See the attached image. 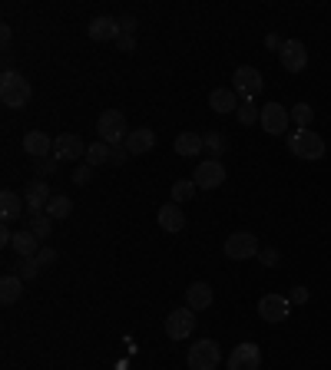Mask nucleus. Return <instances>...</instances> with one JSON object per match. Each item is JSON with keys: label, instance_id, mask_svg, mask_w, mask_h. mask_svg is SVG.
Here are the masks:
<instances>
[{"label": "nucleus", "instance_id": "nucleus-39", "mask_svg": "<svg viewBox=\"0 0 331 370\" xmlns=\"http://www.w3.org/2000/svg\"><path fill=\"white\" fill-rule=\"evenodd\" d=\"M126 146H113V156H110V165H126Z\"/></svg>", "mask_w": 331, "mask_h": 370}, {"label": "nucleus", "instance_id": "nucleus-30", "mask_svg": "<svg viewBox=\"0 0 331 370\" xmlns=\"http://www.w3.org/2000/svg\"><path fill=\"white\" fill-rule=\"evenodd\" d=\"M206 149H209V159H222V152H226L222 133H206Z\"/></svg>", "mask_w": 331, "mask_h": 370}, {"label": "nucleus", "instance_id": "nucleus-17", "mask_svg": "<svg viewBox=\"0 0 331 370\" xmlns=\"http://www.w3.org/2000/svg\"><path fill=\"white\" fill-rule=\"evenodd\" d=\"M20 215H27V202L20 199L14 189H4V192H0V219H4V222H17Z\"/></svg>", "mask_w": 331, "mask_h": 370}, {"label": "nucleus", "instance_id": "nucleus-41", "mask_svg": "<svg viewBox=\"0 0 331 370\" xmlns=\"http://www.w3.org/2000/svg\"><path fill=\"white\" fill-rule=\"evenodd\" d=\"M265 43H268V47H272V50H282V40L275 37V33H272V37H268V40H265Z\"/></svg>", "mask_w": 331, "mask_h": 370}, {"label": "nucleus", "instance_id": "nucleus-6", "mask_svg": "<svg viewBox=\"0 0 331 370\" xmlns=\"http://www.w3.org/2000/svg\"><path fill=\"white\" fill-rule=\"evenodd\" d=\"M232 89L238 93V99L252 103V99L265 89V80H262V73H258L256 67H238L236 76H232Z\"/></svg>", "mask_w": 331, "mask_h": 370}, {"label": "nucleus", "instance_id": "nucleus-32", "mask_svg": "<svg viewBox=\"0 0 331 370\" xmlns=\"http://www.w3.org/2000/svg\"><path fill=\"white\" fill-rule=\"evenodd\" d=\"M40 275V261L37 258H20V278L23 281H30V278Z\"/></svg>", "mask_w": 331, "mask_h": 370}, {"label": "nucleus", "instance_id": "nucleus-14", "mask_svg": "<svg viewBox=\"0 0 331 370\" xmlns=\"http://www.w3.org/2000/svg\"><path fill=\"white\" fill-rule=\"evenodd\" d=\"M53 199V195H50V185L43 179H33L27 185V189H23V202H27V215H43V212H47V202Z\"/></svg>", "mask_w": 331, "mask_h": 370}, {"label": "nucleus", "instance_id": "nucleus-36", "mask_svg": "<svg viewBox=\"0 0 331 370\" xmlns=\"http://www.w3.org/2000/svg\"><path fill=\"white\" fill-rule=\"evenodd\" d=\"M116 47H120V53H132V50H136V37H132V33H120Z\"/></svg>", "mask_w": 331, "mask_h": 370}, {"label": "nucleus", "instance_id": "nucleus-13", "mask_svg": "<svg viewBox=\"0 0 331 370\" xmlns=\"http://www.w3.org/2000/svg\"><path fill=\"white\" fill-rule=\"evenodd\" d=\"M53 156H57L60 162L83 159V156H86V143L76 133H60L57 139H53Z\"/></svg>", "mask_w": 331, "mask_h": 370}, {"label": "nucleus", "instance_id": "nucleus-38", "mask_svg": "<svg viewBox=\"0 0 331 370\" xmlns=\"http://www.w3.org/2000/svg\"><path fill=\"white\" fill-rule=\"evenodd\" d=\"M37 261H40V268H50L53 261H57V251H53V248H40Z\"/></svg>", "mask_w": 331, "mask_h": 370}, {"label": "nucleus", "instance_id": "nucleus-7", "mask_svg": "<svg viewBox=\"0 0 331 370\" xmlns=\"http://www.w3.org/2000/svg\"><path fill=\"white\" fill-rule=\"evenodd\" d=\"M192 182H196V189H219L222 182H226V165H222V159H202L196 165V172H192Z\"/></svg>", "mask_w": 331, "mask_h": 370}, {"label": "nucleus", "instance_id": "nucleus-1", "mask_svg": "<svg viewBox=\"0 0 331 370\" xmlns=\"http://www.w3.org/2000/svg\"><path fill=\"white\" fill-rule=\"evenodd\" d=\"M30 96H33V89H30L27 76L17 73V70H4V76H0V99H4V106L7 109H23L30 103Z\"/></svg>", "mask_w": 331, "mask_h": 370}, {"label": "nucleus", "instance_id": "nucleus-27", "mask_svg": "<svg viewBox=\"0 0 331 370\" xmlns=\"http://www.w3.org/2000/svg\"><path fill=\"white\" fill-rule=\"evenodd\" d=\"M27 228L43 241V238H50V232H53V219H50L47 212H43V215H27Z\"/></svg>", "mask_w": 331, "mask_h": 370}, {"label": "nucleus", "instance_id": "nucleus-40", "mask_svg": "<svg viewBox=\"0 0 331 370\" xmlns=\"http://www.w3.org/2000/svg\"><path fill=\"white\" fill-rule=\"evenodd\" d=\"M120 27H123V33H132V30H136V17H132V13L120 17Z\"/></svg>", "mask_w": 331, "mask_h": 370}, {"label": "nucleus", "instance_id": "nucleus-22", "mask_svg": "<svg viewBox=\"0 0 331 370\" xmlns=\"http://www.w3.org/2000/svg\"><path fill=\"white\" fill-rule=\"evenodd\" d=\"M14 251H17L20 258H37L40 255V238L30 232V228H20L17 235H14Z\"/></svg>", "mask_w": 331, "mask_h": 370}, {"label": "nucleus", "instance_id": "nucleus-29", "mask_svg": "<svg viewBox=\"0 0 331 370\" xmlns=\"http://www.w3.org/2000/svg\"><path fill=\"white\" fill-rule=\"evenodd\" d=\"M192 195H196V182H192V179H179L176 185H172V202H176V205L189 202Z\"/></svg>", "mask_w": 331, "mask_h": 370}, {"label": "nucleus", "instance_id": "nucleus-9", "mask_svg": "<svg viewBox=\"0 0 331 370\" xmlns=\"http://www.w3.org/2000/svg\"><path fill=\"white\" fill-rule=\"evenodd\" d=\"M258 123H262V129L268 136H285L288 133V126H292V116H288V109H285L282 103H265Z\"/></svg>", "mask_w": 331, "mask_h": 370}, {"label": "nucleus", "instance_id": "nucleus-19", "mask_svg": "<svg viewBox=\"0 0 331 370\" xmlns=\"http://www.w3.org/2000/svg\"><path fill=\"white\" fill-rule=\"evenodd\" d=\"M156 219H159V225L166 228V232H182V228H186V215H182V209L176 205V202H166V205H159Z\"/></svg>", "mask_w": 331, "mask_h": 370}, {"label": "nucleus", "instance_id": "nucleus-25", "mask_svg": "<svg viewBox=\"0 0 331 370\" xmlns=\"http://www.w3.org/2000/svg\"><path fill=\"white\" fill-rule=\"evenodd\" d=\"M110 156H113V146H106L103 139H96V143H90L86 146V162L90 165H110Z\"/></svg>", "mask_w": 331, "mask_h": 370}, {"label": "nucleus", "instance_id": "nucleus-8", "mask_svg": "<svg viewBox=\"0 0 331 370\" xmlns=\"http://www.w3.org/2000/svg\"><path fill=\"white\" fill-rule=\"evenodd\" d=\"M196 331V311L192 308H176L166 317V337L169 341H186L189 334Z\"/></svg>", "mask_w": 331, "mask_h": 370}, {"label": "nucleus", "instance_id": "nucleus-34", "mask_svg": "<svg viewBox=\"0 0 331 370\" xmlns=\"http://www.w3.org/2000/svg\"><path fill=\"white\" fill-rule=\"evenodd\" d=\"M258 265L278 268V248H262V251H258Z\"/></svg>", "mask_w": 331, "mask_h": 370}, {"label": "nucleus", "instance_id": "nucleus-23", "mask_svg": "<svg viewBox=\"0 0 331 370\" xmlns=\"http://www.w3.org/2000/svg\"><path fill=\"white\" fill-rule=\"evenodd\" d=\"M202 149H206V139L199 133H179L176 136V152H179L182 159H196V156H202Z\"/></svg>", "mask_w": 331, "mask_h": 370}, {"label": "nucleus", "instance_id": "nucleus-3", "mask_svg": "<svg viewBox=\"0 0 331 370\" xmlns=\"http://www.w3.org/2000/svg\"><path fill=\"white\" fill-rule=\"evenodd\" d=\"M96 133L103 139L106 146H123L130 129H126V116L120 109H103L100 119H96Z\"/></svg>", "mask_w": 331, "mask_h": 370}, {"label": "nucleus", "instance_id": "nucleus-26", "mask_svg": "<svg viewBox=\"0 0 331 370\" xmlns=\"http://www.w3.org/2000/svg\"><path fill=\"white\" fill-rule=\"evenodd\" d=\"M288 116H292V123L298 126V129H312V123H315L312 103H295L292 109H288Z\"/></svg>", "mask_w": 331, "mask_h": 370}, {"label": "nucleus", "instance_id": "nucleus-33", "mask_svg": "<svg viewBox=\"0 0 331 370\" xmlns=\"http://www.w3.org/2000/svg\"><path fill=\"white\" fill-rule=\"evenodd\" d=\"M57 165H60L57 156H50V159H37V162H33V169H37V175H53V172H57Z\"/></svg>", "mask_w": 331, "mask_h": 370}, {"label": "nucleus", "instance_id": "nucleus-5", "mask_svg": "<svg viewBox=\"0 0 331 370\" xmlns=\"http://www.w3.org/2000/svg\"><path fill=\"white\" fill-rule=\"evenodd\" d=\"M222 251H226L232 261H248V258H258V238L252 235V232H232V235L226 238V245H222Z\"/></svg>", "mask_w": 331, "mask_h": 370}, {"label": "nucleus", "instance_id": "nucleus-4", "mask_svg": "<svg viewBox=\"0 0 331 370\" xmlns=\"http://www.w3.org/2000/svg\"><path fill=\"white\" fill-rule=\"evenodd\" d=\"M219 361H222V351H219V344L212 341V337H202V341H196L189 347V354H186V364H189V370H216Z\"/></svg>", "mask_w": 331, "mask_h": 370}, {"label": "nucleus", "instance_id": "nucleus-10", "mask_svg": "<svg viewBox=\"0 0 331 370\" xmlns=\"http://www.w3.org/2000/svg\"><path fill=\"white\" fill-rule=\"evenodd\" d=\"M278 63H282L285 73H302L308 67V50H305L302 40H285L282 50H278Z\"/></svg>", "mask_w": 331, "mask_h": 370}, {"label": "nucleus", "instance_id": "nucleus-31", "mask_svg": "<svg viewBox=\"0 0 331 370\" xmlns=\"http://www.w3.org/2000/svg\"><path fill=\"white\" fill-rule=\"evenodd\" d=\"M236 113H238V123H242V126H252L256 119H262V113H258V106H252V103H242V106L236 109Z\"/></svg>", "mask_w": 331, "mask_h": 370}, {"label": "nucleus", "instance_id": "nucleus-18", "mask_svg": "<svg viewBox=\"0 0 331 370\" xmlns=\"http://www.w3.org/2000/svg\"><path fill=\"white\" fill-rule=\"evenodd\" d=\"M126 152L130 156H142V152H149L152 146H156V133L152 129H146V126H140V129H130V136H126Z\"/></svg>", "mask_w": 331, "mask_h": 370}, {"label": "nucleus", "instance_id": "nucleus-24", "mask_svg": "<svg viewBox=\"0 0 331 370\" xmlns=\"http://www.w3.org/2000/svg\"><path fill=\"white\" fill-rule=\"evenodd\" d=\"M20 295H23V278L20 275H4V281H0V301L17 304Z\"/></svg>", "mask_w": 331, "mask_h": 370}, {"label": "nucleus", "instance_id": "nucleus-28", "mask_svg": "<svg viewBox=\"0 0 331 370\" xmlns=\"http://www.w3.org/2000/svg\"><path fill=\"white\" fill-rule=\"evenodd\" d=\"M70 212H73V202L66 199V195H53V199L47 202V215H50L53 222H57V219H66Z\"/></svg>", "mask_w": 331, "mask_h": 370}, {"label": "nucleus", "instance_id": "nucleus-16", "mask_svg": "<svg viewBox=\"0 0 331 370\" xmlns=\"http://www.w3.org/2000/svg\"><path fill=\"white\" fill-rule=\"evenodd\" d=\"M23 152H27L30 159H50L53 156V139L47 133H40V129H30L23 136Z\"/></svg>", "mask_w": 331, "mask_h": 370}, {"label": "nucleus", "instance_id": "nucleus-2", "mask_svg": "<svg viewBox=\"0 0 331 370\" xmlns=\"http://www.w3.org/2000/svg\"><path fill=\"white\" fill-rule=\"evenodd\" d=\"M288 152L295 159H305V162H318L325 156V139L312 129H295L288 133Z\"/></svg>", "mask_w": 331, "mask_h": 370}, {"label": "nucleus", "instance_id": "nucleus-35", "mask_svg": "<svg viewBox=\"0 0 331 370\" xmlns=\"http://www.w3.org/2000/svg\"><path fill=\"white\" fill-rule=\"evenodd\" d=\"M90 175H93V165H90V162H83V165H76V169H73V182H76V185H86Z\"/></svg>", "mask_w": 331, "mask_h": 370}, {"label": "nucleus", "instance_id": "nucleus-11", "mask_svg": "<svg viewBox=\"0 0 331 370\" xmlns=\"http://www.w3.org/2000/svg\"><path fill=\"white\" fill-rule=\"evenodd\" d=\"M258 367H262V351H258V344L242 341L238 347H232V354H228V370H258Z\"/></svg>", "mask_w": 331, "mask_h": 370}, {"label": "nucleus", "instance_id": "nucleus-15", "mask_svg": "<svg viewBox=\"0 0 331 370\" xmlns=\"http://www.w3.org/2000/svg\"><path fill=\"white\" fill-rule=\"evenodd\" d=\"M120 33H123V27H120L116 17H93L90 20V40H96V43H110V40L116 43Z\"/></svg>", "mask_w": 331, "mask_h": 370}, {"label": "nucleus", "instance_id": "nucleus-21", "mask_svg": "<svg viewBox=\"0 0 331 370\" xmlns=\"http://www.w3.org/2000/svg\"><path fill=\"white\" fill-rule=\"evenodd\" d=\"M212 288L206 285V281H196V285L186 288V308H192V311H206L209 304H212Z\"/></svg>", "mask_w": 331, "mask_h": 370}, {"label": "nucleus", "instance_id": "nucleus-20", "mask_svg": "<svg viewBox=\"0 0 331 370\" xmlns=\"http://www.w3.org/2000/svg\"><path fill=\"white\" fill-rule=\"evenodd\" d=\"M209 106L216 109V113H232V109H238V93L236 89H228V86H219V89H212L209 93Z\"/></svg>", "mask_w": 331, "mask_h": 370}, {"label": "nucleus", "instance_id": "nucleus-12", "mask_svg": "<svg viewBox=\"0 0 331 370\" xmlns=\"http://www.w3.org/2000/svg\"><path fill=\"white\" fill-rule=\"evenodd\" d=\"M288 314H292V301L285 295H275L272 291V295H265L262 301H258V317L268 324H282Z\"/></svg>", "mask_w": 331, "mask_h": 370}, {"label": "nucleus", "instance_id": "nucleus-42", "mask_svg": "<svg viewBox=\"0 0 331 370\" xmlns=\"http://www.w3.org/2000/svg\"><path fill=\"white\" fill-rule=\"evenodd\" d=\"M0 40H4V50H7V47H10V27L0 30Z\"/></svg>", "mask_w": 331, "mask_h": 370}, {"label": "nucleus", "instance_id": "nucleus-37", "mask_svg": "<svg viewBox=\"0 0 331 370\" xmlns=\"http://www.w3.org/2000/svg\"><path fill=\"white\" fill-rule=\"evenodd\" d=\"M288 301H292V304H308V288H305V285H295L292 295H288Z\"/></svg>", "mask_w": 331, "mask_h": 370}]
</instances>
